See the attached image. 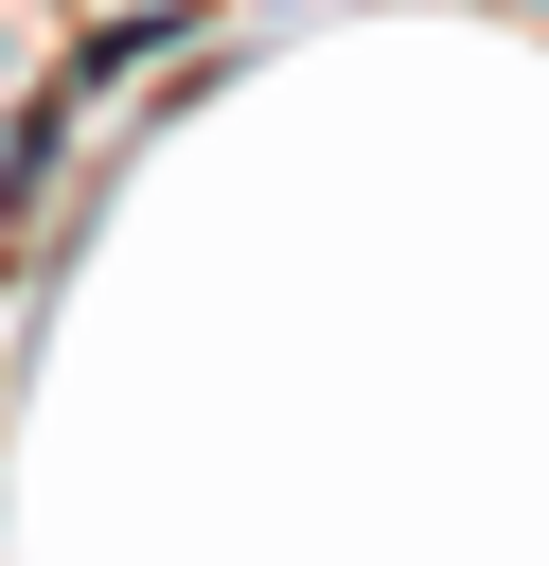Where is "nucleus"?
I'll list each match as a JSON object with an SVG mask.
<instances>
[]
</instances>
